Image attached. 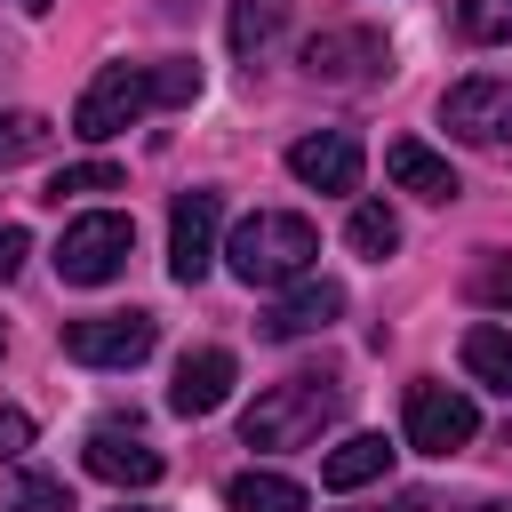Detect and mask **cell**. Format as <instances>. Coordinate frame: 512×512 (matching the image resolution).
<instances>
[{"instance_id":"cell-20","label":"cell","mask_w":512,"mask_h":512,"mask_svg":"<svg viewBox=\"0 0 512 512\" xmlns=\"http://www.w3.org/2000/svg\"><path fill=\"white\" fill-rule=\"evenodd\" d=\"M48 112H0V168H16V160H32V152H48Z\"/></svg>"},{"instance_id":"cell-19","label":"cell","mask_w":512,"mask_h":512,"mask_svg":"<svg viewBox=\"0 0 512 512\" xmlns=\"http://www.w3.org/2000/svg\"><path fill=\"white\" fill-rule=\"evenodd\" d=\"M344 240H352L360 256H376V264H384V256L400 248V216H392L384 200H360V208H352V224H344Z\"/></svg>"},{"instance_id":"cell-11","label":"cell","mask_w":512,"mask_h":512,"mask_svg":"<svg viewBox=\"0 0 512 512\" xmlns=\"http://www.w3.org/2000/svg\"><path fill=\"white\" fill-rule=\"evenodd\" d=\"M288 176L312 184V192H360V144H352L344 128L296 136V144H288Z\"/></svg>"},{"instance_id":"cell-14","label":"cell","mask_w":512,"mask_h":512,"mask_svg":"<svg viewBox=\"0 0 512 512\" xmlns=\"http://www.w3.org/2000/svg\"><path fill=\"white\" fill-rule=\"evenodd\" d=\"M384 472H392L384 432H352V440H336V448L320 456V488H336V496H352V488H368V480H384Z\"/></svg>"},{"instance_id":"cell-2","label":"cell","mask_w":512,"mask_h":512,"mask_svg":"<svg viewBox=\"0 0 512 512\" xmlns=\"http://www.w3.org/2000/svg\"><path fill=\"white\" fill-rule=\"evenodd\" d=\"M336 416H344V376L304 368V376H280V384H264V392L248 400L240 440H248V448H312Z\"/></svg>"},{"instance_id":"cell-15","label":"cell","mask_w":512,"mask_h":512,"mask_svg":"<svg viewBox=\"0 0 512 512\" xmlns=\"http://www.w3.org/2000/svg\"><path fill=\"white\" fill-rule=\"evenodd\" d=\"M384 168H392V184L400 192H416V200H456L464 184H456V168L432 152V144H416V136H400L392 152H384Z\"/></svg>"},{"instance_id":"cell-9","label":"cell","mask_w":512,"mask_h":512,"mask_svg":"<svg viewBox=\"0 0 512 512\" xmlns=\"http://www.w3.org/2000/svg\"><path fill=\"white\" fill-rule=\"evenodd\" d=\"M440 128L464 144H512V80H456L440 96Z\"/></svg>"},{"instance_id":"cell-24","label":"cell","mask_w":512,"mask_h":512,"mask_svg":"<svg viewBox=\"0 0 512 512\" xmlns=\"http://www.w3.org/2000/svg\"><path fill=\"white\" fill-rule=\"evenodd\" d=\"M472 296L496 304V312H512V256H488V264L472 272Z\"/></svg>"},{"instance_id":"cell-16","label":"cell","mask_w":512,"mask_h":512,"mask_svg":"<svg viewBox=\"0 0 512 512\" xmlns=\"http://www.w3.org/2000/svg\"><path fill=\"white\" fill-rule=\"evenodd\" d=\"M224 504H232V512H304L312 496H304V480H288V472H232V480H224Z\"/></svg>"},{"instance_id":"cell-28","label":"cell","mask_w":512,"mask_h":512,"mask_svg":"<svg viewBox=\"0 0 512 512\" xmlns=\"http://www.w3.org/2000/svg\"><path fill=\"white\" fill-rule=\"evenodd\" d=\"M16 8H32V16H40V8H48V0H16Z\"/></svg>"},{"instance_id":"cell-7","label":"cell","mask_w":512,"mask_h":512,"mask_svg":"<svg viewBox=\"0 0 512 512\" xmlns=\"http://www.w3.org/2000/svg\"><path fill=\"white\" fill-rule=\"evenodd\" d=\"M472 432H480V408H472L464 392H448V384H408V448L456 456Z\"/></svg>"},{"instance_id":"cell-6","label":"cell","mask_w":512,"mask_h":512,"mask_svg":"<svg viewBox=\"0 0 512 512\" xmlns=\"http://www.w3.org/2000/svg\"><path fill=\"white\" fill-rule=\"evenodd\" d=\"M384 64H392V56H384V40H376L368 24H328V32L304 40V72L328 80V88H360V80H376Z\"/></svg>"},{"instance_id":"cell-26","label":"cell","mask_w":512,"mask_h":512,"mask_svg":"<svg viewBox=\"0 0 512 512\" xmlns=\"http://www.w3.org/2000/svg\"><path fill=\"white\" fill-rule=\"evenodd\" d=\"M24 248H32V240H24V224H0V280L24 264Z\"/></svg>"},{"instance_id":"cell-17","label":"cell","mask_w":512,"mask_h":512,"mask_svg":"<svg viewBox=\"0 0 512 512\" xmlns=\"http://www.w3.org/2000/svg\"><path fill=\"white\" fill-rule=\"evenodd\" d=\"M464 368H472L480 384H496V392H512V328H496V320H480V328H464Z\"/></svg>"},{"instance_id":"cell-8","label":"cell","mask_w":512,"mask_h":512,"mask_svg":"<svg viewBox=\"0 0 512 512\" xmlns=\"http://www.w3.org/2000/svg\"><path fill=\"white\" fill-rule=\"evenodd\" d=\"M80 464H88L96 480H112V488H152V480L168 472V456H160V448H152V440H144L136 424H120V416L88 432V448H80Z\"/></svg>"},{"instance_id":"cell-30","label":"cell","mask_w":512,"mask_h":512,"mask_svg":"<svg viewBox=\"0 0 512 512\" xmlns=\"http://www.w3.org/2000/svg\"><path fill=\"white\" fill-rule=\"evenodd\" d=\"M0 352H8V328H0Z\"/></svg>"},{"instance_id":"cell-10","label":"cell","mask_w":512,"mask_h":512,"mask_svg":"<svg viewBox=\"0 0 512 512\" xmlns=\"http://www.w3.org/2000/svg\"><path fill=\"white\" fill-rule=\"evenodd\" d=\"M216 224H224V200L216 192H184L176 208H168V272L192 288L224 248H216Z\"/></svg>"},{"instance_id":"cell-21","label":"cell","mask_w":512,"mask_h":512,"mask_svg":"<svg viewBox=\"0 0 512 512\" xmlns=\"http://www.w3.org/2000/svg\"><path fill=\"white\" fill-rule=\"evenodd\" d=\"M456 32L480 40V48L512 40V0H456Z\"/></svg>"},{"instance_id":"cell-1","label":"cell","mask_w":512,"mask_h":512,"mask_svg":"<svg viewBox=\"0 0 512 512\" xmlns=\"http://www.w3.org/2000/svg\"><path fill=\"white\" fill-rule=\"evenodd\" d=\"M192 96H200V64H192V56H160V64H104V72L80 88V104H72V136L104 144V136L136 128L144 112H160V104H192Z\"/></svg>"},{"instance_id":"cell-25","label":"cell","mask_w":512,"mask_h":512,"mask_svg":"<svg viewBox=\"0 0 512 512\" xmlns=\"http://www.w3.org/2000/svg\"><path fill=\"white\" fill-rule=\"evenodd\" d=\"M24 448H32V416L24 408H0V464H16Z\"/></svg>"},{"instance_id":"cell-27","label":"cell","mask_w":512,"mask_h":512,"mask_svg":"<svg viewBox=\"0 0 512 512\" xmlns=\"http://www.w3.org/2000/svg\"><path fill=\"white\" fill-rule=\"evenodd\" d=\"M392 512H424V496H400V504H392Z\"/></svg>"},{"instance_id":"cell-23","label":"cell","mask_w":512,"mask_h":512,"mask_svg":"<svg viewBox=\"0 0 512 512\" xmlns=\"http://www.w3.org/2000/svg\"><path fill=\"white\" fill-rule=\"evenodd\" d=\"M8 512H72V496H64L56 472H16L8 480Z\"/></svg>"},{"instance_id":"cell-3","label":"cell","mask_w":512,"mask_h":512,"mask_svg":"<svg viewBox=\"0 0 512 512\" xmlns=\"http://www.w3.org/2000/svg\"><path fill=\"white\" fill-rule=\"evenodd\" d=\"M312 256H320V232L288 208H256L248 224H232L224 240V264L248 280V288H288V280H312Z\"/></svg>"},{"instance_id":"cell-29","label":"cell","mask_w":512,"mask_h":512,"mask_svg":"<svg viewBox=\"0 0 512 512\" xmlns=\"http://www.w3.org/2000/svg\"><path fill=\"white\" fill-rule=\"evenodd\" d=\"M480 512H512V504H480Z\"/></svg>"},{"instance_id":"cell-13","label":"cell","mask_w":512,"mask_h":512,"mask_svg":"<svg viewBox=\"0 0 512 512\" xmlns=\"http://www.w3.org/2000/svg\"><path fill=\"white\" fill-rule=\"evenodd\" d=\"M336 312H344V288H336V280H296V288H288V296L264 312V336H272V344H288V336L328 328Z\"/></svg>"},{"instance_id":"cell-12","label":"cell","mask_w":512,"mask_h":512,"mask_svg":"<svg viewBox=\"0 0 512 512\" xmlns=\"http://www.w3.org/2000/svg\"><path fill=\"white\" fill-rule=\"evenodd\" d=\"M232 376H240V368H232V352H224V344H200V352H184V360H176L168 408H176V416H216V408L232 400Z\"/></svg>"},{"instance_id":"cell-5","label":"cell","mask_w":512,"mask_h":512,"mask_svg":"<svg viewBox=\"0 0 512 512\" xmlns=\"http://www.w3.org/2000/svg\"><path fill=\"white\" fill-rule=\"evenodd\" d=\"M152 344H160L152 312H88L64 328V360H80V368H136V360H152Z\"/></svg>"},{"instance_id":"cell-22","label":"cell","mask_w":512,"mask_h":512,"mask_svg":"<svg viewBox=\"0 0 512 512\" xmlns=\"http://www.w3.org/2000/svg\"><path fill=\"white\" fill-rule=\"evenodd\" d=\"M88 192H120V168L112 160H88V168H56L48 176V200L64 208V200H88Z\"/></svg>"},{"instance_id":"cell-4","label":"cell","mask_w":512,"mask_h":512,"mask_svg":"<svg viewBox=\"0 0 512 512\" xmlns=\"http://www.w3.org/2000/svg\"><path fill=\"white\" fill-rule=\"evenodd\" d=\"M128 248H136V224H128L120 208H88V216H72L64 240H56V280L104 288V280L128 264Z\"/></svg>"},{"instance_id":"cell-18","label":"cell","mask_w":512,"mask_h":512,"mask_svg":"<svg viewBox=\"0 0 512 512\" xmlns=\"http://www.w3.org/2000/svg\"><path fill=\"white\" fill-rule=\"evenodd\" d=\"M288 24V0H232V56H264Z\"/></svg>"}]
</instances>
